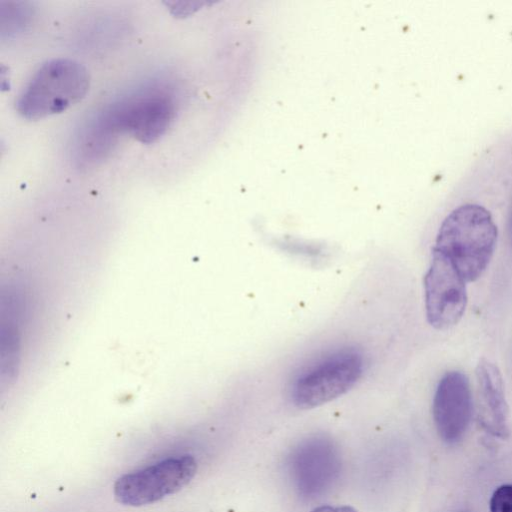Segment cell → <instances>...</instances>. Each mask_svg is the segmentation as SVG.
I'll return each mask as SVG.
<instances>
[{"mask_svg": "<svg viewBox=\"0 0 512 512\" xmlns=\"http://www.w3.org/2000/svg\"><path fill=\"white\" fill-rule=\"evenodd\" d=\"M490 512H512V484L499 486L490 499Z\"/></svg>", "mask_w": 512, "mask_h": 512, "instance_id": "9c48e42d", "label": "cell"}, {"mask_svg": "<svg viewBox=\"0 0 512 512\" xmlns=\"http://www.w3.org/2000/svg\"><path fill=\"white\" fill-rule=\"evenodd\" d=\"M112 122L122 133L144 144L156 142L171 126L176 103L164 88L152 87L106 108Z\"/></svg>", "mask_w": 512, "mask_h": 512, "instance_id": "277c9868", "label": "cell"}, {"mask_svg": "<svg viewBox=\"0 0 512 512\" xmlns=\"http://www.w3.org/2000/svg\"><path fill=\"white\" fill-rule=\"evenodd\" d=\"M311 512H358L350 506H330L323 505L314 508Z\"/></svg>", "mask_w": 512, "mask_h": 512, "instance_id": "30bf717a", "label": "cell"}, {"mask_svg": "<svg viewBox=\"0 0 512 512\" xmlns=\"http://www.w3.org/2000/svg\"><path fill=\"white\" fill-rule=\"evenodd\" d=\"M197 463L191 455L169 457L120 476L114 483L117 502L128 506L154 503L174 494L193 479Z\"/></svg>", "mask_w": 512, "mask_h": 512, "instance_id": "3957f363", "label": "cell"}, {"mask_svg": "<svg viewBox=\"0 0 512 512\" xmlns=\"http://www.w3.org/2000/svg\"><path fill=\"white\" fill-rule=\"evenodd\" d=\"M363 371V360L354 351H341L326 358L293 384L291 399L300 409L325 404L351 389Z\"/></svg>", "mask_w": 512, "mask_h": 512, "instance_id": "5b68a950", "label": "cell"}, {"mask_svg": "<svg viewBox=\"0 0 512 512\" xmlns=\"http://www.w3.org/2000/svg\"><path fill=\"white\" fill-rule=\"evenodd\" d=\"M497 236L490 212L476 204H465L444 219L433 250L446 257L466 282H472L486 270Z\"/></svg>", "mask_w": 512, "mask_h": 512, "instance_id": "6da1fadb", "label": "cell"}, {"mask_svg": "<svg viewBox=\"0 0 512 512\" xmlns=\"http://www.w3.org/2000/svg\"><path fill=\"white\" fill-rule=\"evenodd\" d=\"M433 419L441 439L459 441L466 433L473 412V398L468 377L461 371L446 372L435 390Z\"/></svg>", "mask_w": 512, "mask_h": 512, "instance_id": "52a82bcc", "label": "cell"}, {"mask_svg": "<svg viewBox=\"0 0 512 512\" xmlns=\"http://www.w3.org/2000/svg\"><path fill=\"white\" fill-rule=\"evenodd\" d=\"M427 321L435 329L456 325L467 305L466 281L441 253L432 249L430 267L424 276Z\"/></svg>", "mask_w": 512, "mask_h": 512, "instance_id": "8992f818", "label": "cell"}, {"mask_svg": "<svg viewBox=\"0 0 512 512\" xmlns=\"http://www.w3.org/2000/svg\"><path fill=\"white\" fill-rule=\"evenodd\" d=\"M477 419L481 428L497 438L508 436V405L504 383L498 367L481 359L476 367Z\"/></svg>", "mask_w": 512, "mask_h": 512, "instance_id": "ba28073f", "label": "cell"}, {"mask_svg": "<svg viewBox=\"0 0 512 512\" xmlns=\"http://www.w3.org/2000/svg\"><path fill=\"white\" fill-rule=\"evenodd\" d=\"M90 78L86 68L68 58L43 63L26 83L15 102L17 112L38 120L61 113L87 94Z\"/></svg>", "mask_w": 512, "mask_h": 512, "instance_id": "7a4b0ae2", "label": "cell"}]
</instances>
